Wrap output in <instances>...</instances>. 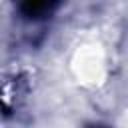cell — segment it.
Wrapping results in <instances>:
<instances>
[{
	"label": "cell",
	"mask_w": 128,
	"mask_h": 128,
	"mask_svg": "<svg viewBox=\"0 0 128 128\" xmlns=\"http://www.w3.org/2000/svg\"><path fill=\"white\" fill-rule=\"evenodd\" d=\"M26 2V8H28V12L32 14V12H42V10H46L52 2H56V0H24Z\"/></svg>",
	"instance_id": "cell-1"
}]
</instances>
